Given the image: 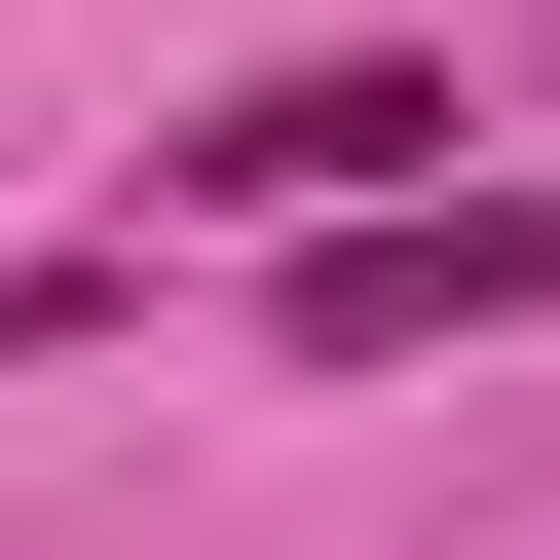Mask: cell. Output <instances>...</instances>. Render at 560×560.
Wrapping results in <instances>:
<instances>
[{
  "label": "cell",
  "mask_w": 560,
  "mask_h": 560,
  "mask_svg": "<svg viewBox=\"0 0 560 560\" xmlns=\"http://www.w3.org/2000/svg\"><path fill=\"white\" fill-rule=\"evenodd\" d=\"M523 300H560V187H448V224L374 187V224H300V374H411V337H523Z\"/></svg>",
  "instance_id": "1"
},
{
  "label": "cell",
  "mask_w": 560,
  "mask_h": 560,
  "mask_svg": "<svg viewBox=\"0 0 560 560\" xmlns=\"http://www.w3.org/2000/svg\"><path fill=\"white\" fill-rule=\"evenodd\" d=\"M411 150H448V75H224V113H187V187H224V224H374Z\"/></svg>",
  "instance_id": "2"
}]
</instances>
